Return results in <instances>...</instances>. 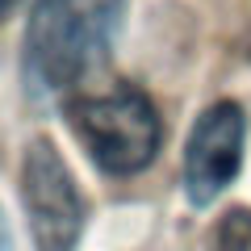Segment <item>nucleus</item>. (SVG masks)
<instances>
[{"instance_id": "20e7f679", "label": "nucleus", "mask_w": 251, "mask_h": 251, "mask_svg": "<svg viewBox=\"0 0 251 251\" xmlns=\"http://www.w3.org/2000/svg\"><path fill=\"white\" fill-rule=\"evenodd\" d=\"M243 155H247V113L234 100H218V105L201 109V117L188 130L184 176H180L188 205H214L243 172Z\"/></svg>"}, {"instance_id": "7ed1b4c3", "label": "nucleus", "mask_w": 251, "mask_h": 251, "mask_svg": "<svg viewBox=\"0 0 251 251\" xmlns=\"http://www.w3.org/2000/svg\"><path fill=\"white\" fill-rule=\"evenodd\" d=\"M21 205L34 251H75L88 226V197L50 138H29L21 155Z\"/></svg>"}, {"instance_id": "39448f33", "label": "nucleus", "mask_w": 251, "mask_h": 251, "mask_svg": "<svg viewBox=\"0 0 251 251\" xmlns=\"http://www.w3.org/2000/svg\"><path fill=\"white\" fill-rule=\"evenodd\" d=\"M214 251H251V205H234L218 218Z\"/></svg>"}, {"instance_id": "0eeeda50", "label": "nucleus", "mask_w": 251, "mask_h": 251, "mask_svg": "<svg viewBox=\"0 0 251 251\" xmlns=\"http://www.w3.org/2000/svg\"><path fill=\"white\" fill-rule=\"evenodd\" d=\"M13 4H17V0H0V17H4V13H9Z\"/></svg>"}, {"instance_id": "423d86ee", "label": "nucleus", "mask_w": 251, "mask_h": 251, "mask_svg": "<svg viewBox=\"0 0 251 251\" xmlns=\"http://www.w3.org/2000/svg\"><path fill=\"white\" fill-rule=\"evenodd\" d=\"M0 251H13V230H9V218L0 214Z\"/></svg>"}, {"instance_id": "f03ea898", "label": "nucleus", "mask_w": 251, "mask_h": 251, "mask_svg": "<svg viewBox=\"0 0 251 251\" xmlns=\"http://www.w3.org/2000/svg\"><path fill=\"white\" fill-rule=\"evenodd\" d=\"M67 126L105 176H138L163 147V117L134 84H113L67 105Z\"/></svg>"}, {"instance_id": "f257e3e1", "label": "nucleus", "mask_w": 251, "mask_h": 251, "mask_svg": "<svg viewBox=\"0 0 251 251\" xmlns=\"http://www.w3.org/2000/svg\"><path fill=\"white\" fill-rule=\"evenodd\" d=\"M126 0H38L21 42V84L29 100H54L97 72L113 50Z\"/></svg>"}]
</instances>
